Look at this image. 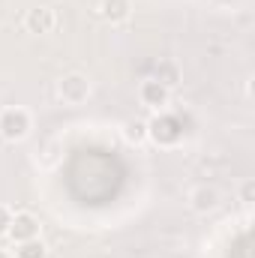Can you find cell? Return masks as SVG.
<instances>
[{"instance_id":"obj_1","label":"cell","mask_w":255,"mask_h":258,"mask_svg":"<svg viewBox=\"0 0 255 258\" xmlns=\"http://www.w3.org/2000/svg\"><path fill=\"white\" fill-rule=\"evenodd\" d=\"M147 138L156 141L159 147H174L183 138V120L177 114H156L147 123Z\"/></svg>"},{"instance_id":"obj_2","label":"cell","mask_w":255,"mask_h":258,"mask_svg":"<svg viewBox=\"0 0 255 258\" xmlns=\"http://www.w3.org/2000/svg\"><path fill=\"white\" fill-rule=\"evenodd\" d=\"M30 132V114L24 108H3L0 111V138L6 141H21Z\"/></svg>"},{"instance_id":"obj_3","label":"cell","mask_w":255,"mask_h":258,"mask_svg":"<svg viewBox=\"0 0 255 258\" xmlns=\"http://www.w3.org/2000/svg\"><path fill=\"white\" fill-rule=\"evenodd\" d=\"M60 99L69 102V105H81V102H87V96H90V81H87V75H81V72H69L60 78Z\"/></svg>"},{"instance_id":"obj_4","label":"cell","mask_w":255,"mask_h":258,"mask_svg":"<svg viewBox=\"0 0 255 258\" xmlns=\"http://www.w3.org/2000/svg\"><path fill=\"white\" fill-rule=\"evenodd\" d=\"M9 237L15 243L39 237V219L33 213H12V225H9Z\"/></svg>"},{"instance_id":"obj_5","label":"cell","mask_w":255,"mask_h":258,"mask_svg":"<svg viewBox=\"0 0 255 258\" xmlns=\"http://www.w3.org/2000/svg\"><path fill=\"white\" fill-rule=\"evenodd\" d=\"M54 24H57V15H54V9H48V6H36V9H30L27 18H24V27H27L30 33H51Z\"/></svg>"},{"instance_id":"obj_6","label":"cell","mask_w":255,"mask_h":258,"mask_svg":"<svg viewBox=\"0 0 255 258\" xmlns=\"http://www.w3.org/2000/svg\"><path fill=\"white\" fill-rule=\"evenodd\" d=\"M168 87L165 84H159L156 78H147V81H141V87H138V96H141V102L144 105H150V108H162V105H168Z\"/></svg>"},{"instance_id":"obj_7","label":"cell","mask_w":255,"mask_h":258,"mask_svg":"<svg viewBox=\"0 0 255 258\" xmlns=\"http://www.w3.org/2000/svg\"><path fill=\"white\" fill-rule=\"evenodd\" d=\"M189 204L195 213H210V210H216V204H219V192H216V186H198V189H192L189 195Z\"/></svg>"},{"instance_id":"obj_8","label":"cell","mask_w":255,"mask_h":258,"mask_svg":"<svg viewBox=\"0 0 255 258\" xmlns=\"http://www.w3.org/2000/svg\"><path fill=\"white\" fill-rule=\"evenodd\" d=\"M99 12L105 21L117 24V21H126L129 18V0H102L99 3Z\"/></svg>"},{"instance_id":"obj_9","label":"cell","mask_w":255,"mask_h":258,"mask_svg":"<svg viewBox=\"0 0 255 258\" xmlns=\"http://www.w3.org/2000/svg\"><path fill=\"white\" fill-rule=\"evenodd\" d=\"M15 258H45V243L39 237L21 240V243H15Z\"/></svg>"},{"instance_id":"obj_10","label":"cell","mask_w":255,"mask_h":258,"mask_svg":"<svg viewBox=\"0 0 255 258\" xmlns=\"http://www.w3.org/2000/svg\"><path fill=\"white\" fill-rule=\"evenodd\" d=\"M153 78L171 90V87L180 81V72H177V66H174V63H159V66H156V75H153Z\"/></svg>"},{"instance_id":"obj_11","label":"cell","mask_w":255,"mask_h":258,"mask_svg":"<svg viewBox=\"0 0 255 258\" xmlns=\"http://www.w3.org/2000/svg\"><path fill=\"white\" fill-rule=\"evenodd\" d=\"M126 138L129 141H144V138H147V123H141V120L126 123Z\"/></svg>"},{"instance_id":"obj_12","label":"cell","mask_w":255,"mask_h":258,"mask_svg":"<svg viewBox=\"0 0 255 258\" xmlns=\"http://www.w3.org/2000/svg\"><path fill=\"white\" fill-rule=\"evenodd\" d=\"M9 225H12V210L6 204H0V237L9 234Z\"/></svg>"},{"instance_id":"obj_13","label":"cell","mask_w":255,"mask_h":258,"mask_svg":"<svg viewBox=\"0 0 255 258\" xmlns=\"http://www.w3.org/2000/svg\"><path fill=\"white\" fill-rule=\"evenodd\" d=\"M252 195H255V183H252V180H249V183L243 186V201L249 204V201H252Z\"/></svg>"},{"instance_id":"obj_14","label":"cell","mask_w":255,"mask_h":258,"mask_svg":"<svg viewBox=\"0 0 255 258\" xmlns=\"http://www.w3.org/2000/svg\"><path fill=\"white\" fill-rule=\"evenodd\" d=\"M0 258H9V252H6V249H3V246H0Z\"/></svg>"}]
</instances>
